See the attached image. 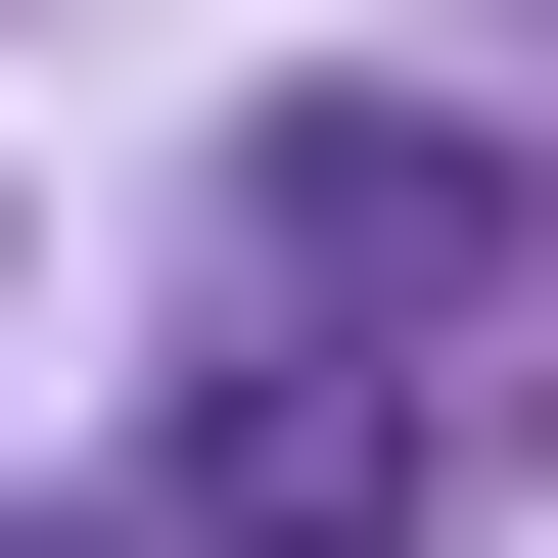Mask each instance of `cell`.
I'll return each mask as SVG.
<instances>
[{
  "instance_id": "6da1fadb",
  "label": "cell",
  "mask_w": 558,
  "mask_h": 558,
  "mask_svg": "<svg viewBox=\"0 0 558 558\" xmlns=\"http://www.w3.org/2000/svg\"><path fill=\"white\" fill-rule=\"evenodd\" d=\"M279 233H326V279H465V326H558V186H465L418 94H326V140H279Z\"/></svg>"
},
{
  "instance_id": "7a4b0ae2",
  "label": "cell",
  "mask_w": 558,
  "mask_h": 558,
  "mask_svg": "<svg viewBox=\"0 0 558 558\" xmlns=\"http://www.w3.org/2000/svg\"><path fill=\"white\" fill-rule=\"evenodd\" d=\"M186 558H418V373H233L186 418Z\"/></svg>"
}]
</instances>
